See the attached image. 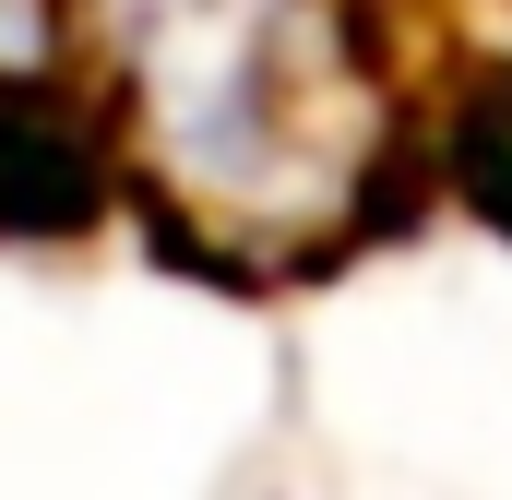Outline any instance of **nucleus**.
I'll use <instances>...</instances> for the list:
<instances>
[{"label":"nucleus","instance_id":"2","mask_svg":"<svg viewBox=\"0 0 512 500\" xmlns=\"http://www.w3.org/2000/svg\"><path fill=\"white\" fill-rule=\"evenodd\" d=\"M60 12H72V0H0V72H48Z\"/></svg>","mask_w":512,"mask_h":500},{"label":"nucleus","instance_id":"1","mask_svg":"<svg viewBox=\"0 0 512 500\" xmlns=\"http://www.w3.org/2000/svg\"><path fill=\"white\" fill-rule=\"evenodd\" d=\"M131 167L239 250L334 239L382 155L358 0H72Z\"/></svg>","mask_w":512,"mask_h":500}]
</instances>
